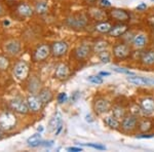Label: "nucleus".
<instances>
[{"mask_svg": "<svg viewBox=\"0 0 154 152\" xmlns=\"http://www.w3.org/2000/svg\"><path fill=\"white\" fill-rule=\"evenodd\" d=\"M88 23V19L85 14H72L66 19V24L68 25L70 28L73 29H82L86 27Z\"/></svg>", "mask_w": 154, "mask_h": 152, "instance_id": "f257e3e1", "label": "nucleus"}, {"mask_svg": "<svg viewBox=\"0 0 154 152\" xmlns=\"http://www.w3.org/2000/svg\"><path fill=\"white\" fill-rule=\"evenodd\" d=\"M17 117L11 112H3L0 114V128L3 131H11L16 128Z\"/></svg>", "mask_w": 154, "mask_h": 152, "instance_id": "f03ea898", "label": "nucleus"}, {"mask_svg": "<svg viewBox=\"0 0 154 152\" xmlns=\"http://www.w3.org/2000/svg\"><path fill=\"white\" fill-rule=\"evenodd\" d=\"M30 74V67L28 63H26L25 61H20L16 64L14 68V75L18 80L23 81L26 80L27 77Z\"/></svg>", "mask_w": 154, "mask_h": 152, "instance_id": "7ed1b4c3", "label": "nucleus"}, {"mask_svg": "<svg viewBox=\"0 0 154 152\" xmlns=\"http://www.w3.org/2000/svg\"><path fill=\"white\" fill-rule=\"evenodd\" d=\"M131 54V48L125 43H117L113 46V56L118 60H125Z\"/></svg>", "mask_w": 154, "mask_h": 152, "instance_id": "20e7f679", "label": "nucleus"}, {"mask_svg": "<svg viewBox=\"0 0 154 152\" xmlns=\"http://www.w3.org/2000/svg\"><path fill=\"white\" fill-rule=\"evenodd\" d=\"M69 49V45L66 41L60 40V41H54L53 44H51V51L53 56L57 57V58H60V57H63L67 54Z\"/></svg>", "mask_w": 154, "mask_h": 152, "instance_id": "39448f33", "label": "nucleus"}, {"mask_svg": "<svg viewBox=\"0 0 154 152\" xmlns=\"http://www.w3.org/2000/svg\"><path fill=\"white\" fill-rule=\"evenodd\" d=\"M138 126V116L131 114V115H125L122 118V123H121L120 126L125 132H133L134 129H137Z\"/></svg>", "mask_w": 154, "mask_h": 152, "instance_id": "423d86ee", "label": "nucleus"}, {"mask_svg": "<svg viewBox=\"0 0 154 152\" xmlns=\"http://www.w3.org/2000/svg\"><path fill=\"white\" fill-rule=\"evenodd\" d=\"M126 80L130 83H133L135 85L138 86H144V85H154V79L147 78V77H143V76H138V75H128V77H126Z\"/></svg>", "mask_w": 154, "mask_h": 152, "instance_id": "0eeeda50", "label": "nucleus"}, {"mask_svg": "<svg viewBox=\"0 0 154 152\" xmlns=\"http://www.w3.org/2000/svg\"><path fill=\"white\" fill-rule=\"evenodd\" d=\"M26 103L28 105V108H29V111H32L34 113H37L41 110L42 106V102L40 101L38 96H35V95H30V96L27 97V100H26Z\"/></svg>", "mask_w": 154, "mask_h": 152, "instance_id": "6e6552de", "label": "nucleus"}, {"mask_svg": "<svg viewBox=\"0 0 154 152\" xmlns=\"http://www.w3.org/2000/svg\"><path fill=\"white\" fill-rule=\"evenodd\" d=\"M9 105H11V108L12 110L14 112H18L20 114H27L29 112V108H28L27 103L20 98H16V99L11 100Z\"/></svg>", "mask_w": 154, "mask_h": 152, "instance_id": "1a4fd4ad", "label": "nucleus"}, {"mask_svg": "<svg viewBox=\"0 0 154 152\" xmlns=\"http://www.w3.org/2000/svg\"><path fill=\"white\" fill-rule=\"evenodd\" d=\"M51 53V47L48 44H41L36 48L35 53H34V59L37 62H42L48 58Z\"/></svg>", "mask_w": 154, "mask_h": 152, "instance_id": "9d476101", "label": "nucleus"}, {"mask_svg": "<svg viewBox=\"0 0 154 152\" xmlns=\"http://www.w3.org/2000/svg\"><path fill=\"white\" fill-rule=\"evenodd\" d=\"M110 103L109 101H107L106 99L104 98H99L95 101V104H94V110L97 114L101 115V114L107 113L109 110H110Z\"/></svg>", "mask_w": 154, "mask_h": 152, "instance_id": "9b49d317", "label": "nucleus"}, {"mask_svg": "<svg viewBox=\"0 0 154 152\" xmlns=\"http://www.w3.org/2000/svg\"><path fill=\"white\" fill-rule=\"evenodd\" d=\"M21 48H22L21 42L19 40H16V39H11V40H8L4 43V51L7 54H11V56L19 54L20 51H21Z\"/></svg>", "mask_w": 154, "mask_h": 152, "instance_id": "f8f14e48", "label": "nucleus"}, {"mask_svg": "<svg viewBox=\"0 0 154 152\" xmlns=\"http://www.w3.org/2000/svg\"><path fill=\"white\" fill-rule=\"evenodd\" d=\"M110 16L113 20L117 22H120V23H125V22L130 21L131 16L128 11H125V9L121 8H113L112 11H110Z\"/></svg>", "mask_w": 154, "mask_h": 152, "instance_id": "ddd939ff", "label": "nucleus"}, {"mask_svg": "<svg viewBox=\"0 0 154 152\" xmlns=\"http://www.w3.org/2000/svg\"><path fill=\"white\" fill-rule=\"evenodd\" d=\"M70 75V69H69L68 65L65 63H60L56 67V71H54V77L59 80H65Z\"/></svg>", "mask_w": 154, "mask_h": 152, "instance_id": "4468645a", "label": "nucleus"}, {"mask_svg": "<svg viewBox=\"0 0 154 152\" xmlns=\"http://www.w3.org/2000/svg\"><path fill=\"white\" fill-rule=\"evenodd\" d=\"M91 51V48L88 44L82 43V44H80V45H78L76 47L75 51H74V54H75L76 59L84 60L89 56Z\"/></svg>", "mask_w": 154, "mask_h": 152, "instance_id": "2eb2a0df", "label": "nucleus"}, {"mask_svg": "<svg viewBox=\"0 0 154 152\" xmlns=\"http://www.w3.org/2000/svg\"><path fill=\"white\" fill-rule=\"evenodd\" d=\"M128 26L125 24H117L115 25V26H112V29L110 30V32H109V36L111 37H120L122 35H125V34L128 32Z\"/></svg>", "mask_w": 154, "mask_h": 152, "instance_id": "dca6fc26", "label": "nucleus"}, {"mask_svg": "<svg viewBox=\"0 0 154 152\" xmlns=\"http://www.w3.org/2000/svg\"><path fill=\"white\" fill-rule=\"evenodd\" d=\"M140 106H141V108H142L144 114H146V115L152 114L154 112V99H152V98L142 99Z\"/></svg>", "mask_w": 154, "mask_h": 152, "instance_id": "f3484780", "label": "nucleus"}, {"mask_svg": "<svg viewBox=\"0 0 154 152\" xmlns=\"http://www.w3.org/2000/svg\"><path fill=\"white\" fill-rule=\"evenodd\" d=\"M62 124H63V121H62V114L60 113V112H57V113L51 117L48 123V132L57 131V129H58L60 126H62Z\"/></svg>", "mask_w": 154, "mask_h": 152, "instance_id": "a211bd4d", "label": "nucleus"}, {"mask_svg": "<svg viewBox=\"0 0 154 152\" xmlns=\"http://www.w3.org/2000/svg\"><path fill=\"white\" fill-rule=\"evenodd\" d=\"M38 97H39V99H40V101L42 102V104L46 105L49 102H51V100L54 98V95H53V92L49 88H42L41 91H39Z\"/></svg>", "mask_w": 154, "mask_h": 152, "instance_id": "6ab92c4d", "label": "nucleus"}, {"mask_svg": "<svg viewBox=\"0 0 154 152\" xmlns=\"http://www.w3.org/2000/svg\"><path fill=\"white\" fill-rule=\"evenodd\" d=\"M133 44L136 48H143L147 44V36L144 34H137L133 39Z\"/></svg>", "mask_w": 154, "mask_h": 152, "instance_id": "aec40b11", "label": "nucleus"}, {"mask_svg": "<svg viewBox=\"0 0 154 152\" xmlns=\"http://www.w3.org/2000/svg\"><path fill=\"white\" fill-rule=\"evenodd\" d=\"M18 12L22 17H26V18H29V17L33 16V14H34L33 8L27 3L20 4L18 7Z\"/></svg>", "mask_w": 154, "mask_h": 152, "instance_id": "412c9836", "label": "nucleus"}, {"mask_svg": "<svg viewBox=\"0 0 154 152\" xmlns=\"http://www.w3.org/2000/svg\"><path fill=\"white\" fill-rule=\"evenodd\" d=\"M27 144H28V146L32 147V148H35V147L41 145L42 139H41L40 133H36V134L32 135L31 137H29L28 140H27Z\"/></svg>", "mask_w": 154, "mask_h": 152, "instance_id": "4be33fe9", "label": "nucleus"}, {"mask_svg": "<svg viewBox=\"0 0 154 152\" xmlns=\"http://www.w3.org/2000/svg\"><path fill=\"white\" fill-rule=\"evenodd\" d=\"M141 61L146 66H153L154 65V51H149L143 54Z\"/></svg>", "mask_w": 154, "mask_h": 152, "instance_id": "5701e85b", "label": "nucleus"}, {"mask_svg": "<svg viewBox=\"0 0 154 152\" xmlns=\"http://www.w3.org/2000/svg\"><path fill=\"white\" fill-rule=\"evenodd\" d=\"M96 31H98L99 33H103V34H108L110 32V30L112 29V25L108 22H101V23L97 24L95 27Z\"/></svg>", "mask_w": 154, "mask_h": 152, "instance_id": "b1692460", "label": "nucleus"}, {"mask_svg": "<svg viewBox=\"0 0 154 152\" xmlns=\"http://www.w3.org/2000/svg\"><path fill=\"white\" fill-rule=\"evenodd\" d=\"M104 121H105V123L109 126V128L112 129H118L120 128V123H119V120L116 118V117H114L113 115L105 117Z\"/></svg>", "mask_w": 154, "mask_h": 152, "instance_id": "393cba45", "label": "nucleus"}, {"mask_svg": "<svg viewBox=\"0 0 154 152\" xmlns=\"http://www.w3.org/2000/svg\"><path fill=\"white\" fill-rule=\"evenodd\" d=\"M108 46H109L108 41L104 40V39H101V40H98L95 42V44H94V51H95L96 54H100L101 51H107Z\"/></svg>", "mask_w": 154, "mask_h": 152, "instance_id": "a878e982", "label": "nucleus"}, {"mask_svg": "<svg viewBox=\"0 0 154 152\" xmlns=\"http://www.w3.org/2000/svg\"><path fill=\"white\" fill-rule=\"evenodd\" d=\"M112 115L117 119H122L126 115L125 109L120 105H115L112 108Z\"/></svg>", "mask_w": 154, "mask_h": 152, "instance_id": "bb28decb", "label": "nucleus"}, {"mask_svg": "<svg viewBox=\"0 0 154 152\" xmlns=\"http://www.w3.org/2000/svg\"><path fill=\"white\" fill-rule=\"evenodd\" d=\"M35 11L38 14H45L48 11V4L45 1H38L35 5Z\"/></svg>", "mask_w": 154, "mask_h": 152, "instance_id": "cd10ccee", "label": "nucleus"}, {"mask_svg": "<svg viewBox=\"0 0 154 152\" xmlns=\"http://www.w3.org/2000/svg\"><path fill=\"white\" fill-rule=\"evenodd\" d=\"M139 126V129H140L141 132H143V133H147V132L150 131L151 129H152V123H151L150 120H148V119H143L142 121H140L138 124Z\"/></svg>", "mask_w": 154, "mask_h": 152, "instance_id": "c85d7f7f", "label": "nucleus"}, {"mask_svg": "<svg viewBox=\"0 0 154 152\" xmlns=\"http://www.w3.org/2000/svg\"><path fill=\"white\" fill-rule=\"evenodd\" d=\"M99 54V59H100V61L102 62V63L104 64H108L110 63L111 61V54L109 53V51H101Z\"/></svg>", "mask_w": 154, "mask_h": 152, "instance_id": "c756f323", "label": "nucleus"}, {"mask_svg": "<svg viewBox=\"0 0 154 152\" xmlns=\"http://www.w3.org/2000/svg\"><path fill=\"white\" fill-rule=\"evenodd\" d=\"M9 66V60L8 58L4 56H0V70H5Z\"/></svg>", "mask_w": 154, "mask_h": 152, "instance_id": "7c9ffc66", "label": "nucleus"}, {"mask_svg": "<svg viewBox=\"0 0 154 152\" xmlns=\"http://www.w3.org/2000/svg\"><path fill=\"white\" fill-rule=\"evenodd\" d=\"M88 80L91 83H95V84H102L103 83V78L101 77V75H91L88 77Z\"/></svg>", "mask_w": 154, "mask_h": 152, "instance_id": "2f4dec72", "label": "nucleus"}, {"mask_svg": "<svg viewBox=\"0 0 154 152\" xmlns=\"http://www.w3.org/2000/svg\"><path fill=\"white\" fill-rule=\"evenodd\" d=\"M91 14H93V17L97 20H103V17L105 16V14H104L103 11H99V9H95L94 11H91Z\"/></svg>", "mask_w": 154, "mask_h": 152, "instance_id": "473e14b6", "label": "nucleus"}, {"mask_svg": "<svg viewBox=\"0 0 154 152\" xmlns=\"http://www.w3.org/2000/svg\"><path fill=\"white\" fill-rule=\"evenodd\" d=\"M113 70L115 72H118V73H123V74H128V75H133L134 72L130 71L128 69H125V68H117V67H114Z\"/></svg>", "mask_w": 154, "mask_h": 152, "instance_id": "72a5a7b5", "label": "nucleus"}, {"mask_svg": "<svg viewBox=\"0 0 154 152\" xmlns=\"http://www.w3.org/2000/svg\"><path fill=\"white\" fill-rule=\"evenodd\" d=\"M68 101V96H67L66 93H60L59 96H58V102L60 104H63V103H66Z\"/></svg>", "mask_w": 154, "mask_h": 152, "instance_id": "f704fd0d", "label": "nucleus"}, {"mask_svg": "<svg viewBox=\"0 0 154 152\" xmlns=\"http://www.w3.org/2000/svg\"><path fill=\"white\" fill-rule=\"evenodd\" d=\"M85 146H88V147H91V148H95V149H98V150H105L106 147L103 146V145H100V144H95V143H88V144H84Z\"/></svg>", "mask_w": 154, "mask_h": 152, "instance_id": "c9c22d12", "label": "nucleus"}, {"mask_svg": "<svg viewBox=\"0 0 154 152\" xmlns=\"http://www.w3.org/2000/svg\"><path fill=\"white\" fill-rule=\"evenodd\" d=\"M154 137V134H141V135H138L137 138L138 139H151Z\"/></svg>", "mask_w": 154, "mask_h": 152, "instance_id": "e433bc0d", "label": "nucleus"}, {"mask_svg": "<svg viewBox=\"0 0 154 152\" xmlns=\"http://www.w3.org/2000/svg\"><path fill=\"white\" fill-rule=\"evenodd\" d=\"M100 4L103 7H110L111 6V2L109 0H100Z\"/></svg>", "mask_w": 154, "mask_h": 152, "instance_id": "4c0bfd02", "label": "nucleus"}, {"mask_svg": "<svg viewBox=\"0 0 154 152\" xmlns=\"http://www.w3.org/2000/svg\"><path fill=\"white\" fill-rule=\"evenodd\" d=\"M147 8V4L146 3H144V2H142V3H140L139 4L138 6H137V9H138V11H145V9Z\"/></svg>", "mask_w": 154, "mask_h": 152, "instance_id": "58836bf2", "label": "nucleus"}, {"mask_svg": "<svg viewBox=\"0 0 154 152\" xmlns=\"http://www.w3.org/2000/svg\"><path fill=\"white\" fill-rule=\"evenodd\" d=\"M67 150L73 151V152H80V151H82V149L78 148V147H69V148H67Z\"/></svg>", "mask_w": 154, "mask_h": 152, "instance_id": "ea45409f", "label": "nucleus"}, {"mask_svg": "<svg viewBox=\"0 0 154 152\" xmlns=\"http://www.w3.org/2000/svg\"><path fill=\"white\" fill-rule=\"evenodd\" d=\"M44 147H51L54 145V141H48V142H44L43 144H42Z\"/></svg>", "mask_w": 154, "mask_h": 152, "instance_id": "a19ab883", "label": "nucleus"}, {"mask_svg": "<svg viewBox=\"0 0 154 152\" xmlns=\"http://www.w3.org/2000/svg\"><path fill=\"white\" fill-rule=\"evenodd\" d=\"M85 120L88 121V123H93L94 118H93V116H91V114H88V115L85 116Z\"/></svg>", "mask_w": 154, "mask_h": 152, "instance_id": "79ce46f5", "label": "nucleus"}, {"mask_svg": "<svg viewBox=\"0 0 154 152\" xmlns=\"http://www.w3.org/2000/svg\"><path fill=\"white\" fill-rule=\"evenodd\" d=\"M100 75H101V76H109V75H110V73H109V72H104V71H102V72H100Z\"/></svg>", "mask_w": 154, "mask_h": 152, "instance_id": "37998d69", "label": "nucleus"}, {"mask_svg": "<svg viewBox=\"0 0 154 152\" xmlns=\"http://www.w3.org/2000/svg\"><path fill=\"white\" fill-rule=\"evenodd\" d=\"M3 14H4V7L2 6L1 4H0V17H1Z\"/></svg>", "mask_w": 154, "mask_h": 152, "instance_id": "c03bdc74", "label": "nucleus"}, {"mask_svg": "<svg viewBox=\"0 0 154 152\" xmlns=\"http://www.w3.org/2000/svg\"><path fill=\"white\" fill-rule=\"evenodd\" d=\"M84 1H85L88 4H93V3H95L97 0H84Z\"/></svg>", "mask_w": 154, "mask_h": 152, "instance_id": "a18cd8bd", "label": "nucleus"}, {"mask_svg": "<svg viewBox=\"0 0 154 152\" xmlns=\"http://www.w3.org/2000/svg\"><path fill=\"white\" fill-rule=\"evenodd\" d=\"M3 137V129L0 128V138H2Z\"/></svg>", "mask_w": 154, "mask_h": 152, "instance_id": "49530a36", "label": "nucleus"}, {"mask_svg": "<svg viewBox=\"0 0 154 152\" xmlns=\"http://www.w3.org/2000/svg\"><path fill=\"white\" fill-rule=\"evenodd\" d=\"M42 131H43V128H42V126H40L38 128V132H42Z\"/></svg>", "mask_w": 154, "mask_h": 152, "instance_id": "de8ad7c7", "label": "nucleus"}, {"mask_svg": "<svg viewBox=\"0 0 154 152\" xmlns=\"http://www.w3.org/2000/svg\"><path fill=\"white\" fill-rule=\"evenodd\" d=\"M4 25H9V22L8 21H5V22H4Z\"/></svg>", "mask_w": 154, "mask_h": 152, "instance_id": "09e8293b", "label": "nucleus"}, {"mask_svg": "<svg viewBox=\"0 0 154 152\" xmlns=\"http://www.w3.org/2000/svg\"><path fill=\"white\" fill-rule=\"evenodd\" d=\"M152 1H154V0H152Z\"/></svg>", "mask_w": 154, "mask_h": 152, "instance_id": "8fccbe9b", "label": "nucleus"}]
</instances>
